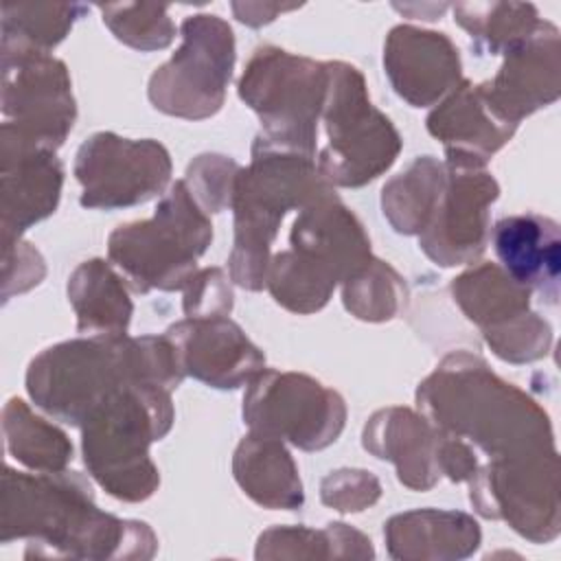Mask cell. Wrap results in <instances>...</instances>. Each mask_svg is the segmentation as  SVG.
Wrapping results in <instances>:
<instances>
[{"mask_svg":"<svg viewBox=\"0 0 561 561\" xmlns=\"http://www.w3.org/2000/svg\"><path fill=\"white\" fill-rule=\"evenodd\" d=\"M289 243L298 261L333 285L346 283L375 259L364 226L333 191L300 210Z\"/></svg>","mask_w":561,"mask_h":561,"instance_id":"cell-17","label":"cell"},{"mask_svg":"<svg viewBox=\"0 0 561 561\" xmlns=\"http://www.w3.org/2000/svg\"><path fill=\"white\" fill-rule=\"evenodd\" d=\"M75 175L81 184V206L127 208L164 191L171 178V158L151 138L129 140L99 131L79 147Z\"/></svg>","mask_w":561,"mask_h":561,"instance_id":"cell-13","label":"cell"},{"mask_svg":"<svg viewBox=\"0 0 561 561\" xmlns=\"http://www.w3.org/2000/svg\"><path fill=\"white\" fill-rule=\"evenodd\" d=\"M182 289L186 318H217L232 309V289L219 267L197 270Z\"/></svg>","mask_w":561,"mask_h":561,"instance_id":"cell-35","label":"cell"},{"mask_svg":"<svg viewBox=\"0 0 561 561\" xmlns=\"http://www.w3.org/2000/svg\"><path fill=\"white\" fill-rule=\"evenodd\" d=\"M454 20L469 33L482 55H504L524 42L539 24L535 4L528 2H460Z\"/></svg>","mask_w":561,"mask_h":561,"instance_id":"cell-28","label":"cell"},{"mask_svg":"<svg viewBox=\"0 0 561 561\" xmlns=\"http://www.w3.org/2000/svg\"><path fill=\"white\" fill-rule=\"evenodd\" d=\"M296 9V4H267V2H232V11L237 15V20H241L248 26H261L274 20L276 13L283 11H291Z\"/></svg>","mask_w":561,"mask_h":561,"instance_id":"cell-36","label":"cell"},{"mask_svg":"<svg viewBox=\"0 0 561 561\" xmlns=\"http://www.w3.org/2000/svg\"><path fill=\"white\" fill-rule=\"evenodd\" d=\"M491 243L502 270L528 291L559 302L561 232L559 224L537 213L502 217L491 230Z\"/></svg>","mask_w":561,"mask_h":561,"instance_id":"cell-19","label":"cell"},{"mask_svg":"<svg viewBox=\"0 0 561 561\" xmlns=\"http://www.w3.org/2000/svg\"><path fill=\"white\" fill-rule=\"evenodd\" d=\"M383 68L394 92L412 107L436 103L460 79L458 48L445 33L399 24L388 33Z\"/></svg>","mask_w":561,"mask_h":561,"instance_id":"cell-18","label":"cell"},{"mask_svg":"<svg viewBox=\"0 0 561 561\" xmlns=\"http://www.w3.org/2000/svg\"><path fill=\"white\" fill-rule=\"evenodd\" d=\"M386 543L394 559H462L480 546V528L467 513L421 508L388 519Z\"/></svg>","mask_w":561,"mask_h":561,"instance_id":"cell-23","label":"cell"},{"mask_svg":"<svg viewBox=\"0 0 561 561\" xmlns=\"http://www.w3.org/2000/svg\"><path fill=\"white\" fill-rule=\"evenodd\" d=\"M210 241L208 213L193 199L184 180H178L151 219L118 226L110 234L107 254L136 291H173L197 272L195 263Z\"/></svg>","mask_w":561,"mask_h":561,"instance_id":"cell-6","label":"cell"},{"mask_svg":"<svg viewBox=\"0 0 561 561\" xmlns=\"http://www.w3.org/2000/svg\"><path fill=\"white\" fill-rule=\"evenodd\" d=\"M243 421L250 432L318 451L342 434L346 405L335 390L309 375L263 368L243 397Z\"/></svg>","mask_w":561,"mask_h":561,"instance_id":"cell-11","label":"cell"},{"mask_svg":"<svg viewBox=\"0 0 561 561\" xmlns=\"http://www.w3.org/2000/svg\"><path fill=\"white\" fill-rule=\"evenodd\" d=\"M164 335L173 342L184 375L213 388H239L265 368L263 353L228 316L186 318Z\"/></svg>","mask_w":561,"mask_h":561,"instance_id":"cell-16","label":"cell"},{"mask_svg":"<svg viewBox=\"0 0 561 561\" xmlns=\"http://www.w3.org/2000/svg\"><path fill=\"white\" fill-rule=\"evenodd\" d=\"M329 83L322 105L327 147L318 171L335 186H364L399 156L401 138L386 114L368 99L362 72L344 61L327 64Z\"/></svg>","mask_w":561,"mask_h":561,"instance_id":"cell-7","label":"cell"},{"mask_svg":"<svg viewBox=\"0 0 561 561\" xmlns=\"http://www.w3.org/2000/svg\"><path fill=\"white\" fill-rule=\"evenodd\" d=\"M480 85L493 110L513 125L554 103L561 94L559 28L539 20L524 42L504 53L497 75Z\"/></svg>","mask_w":561,"mask_h":561,"instance_id":"cell-15","label":"cell"},{"mask_svg":"<svg viewBox=\"0 0 561 561\" xmlns=\"http://www.w3.org/2000/svg\"><path fill=\"white\" fill-rule=\"evenodd\" d=\"M88 7L70 4H4L2 7V44L24 46L48 53L72 28Z\"/></svg>","mask_w":561,"mask_h":561,"instance_id":"cell-30","label":"cell"},{"mask_svg":"<svg viewBox=\"0 0 561 561\" xmlns=\"http://www.w3.org/2000/svg\"><path fill=\"white\" fill-rule=\"evenodd\" d=\"M234 480L265 508H298L305 500L294 458L280 438L250 432L232 458Z\"/></svg>","mask_w":561,"mask_h":561,"instance_id":"cell-24","label":"cell"},{"mask_svg":"<svg viewBox=\"0 0 561 561\" xmlns=\"http://www.w3.org/2000/svg\"><path fill=\"white\" fill-rule=\"evenodd\" d=\"M311 156L280 149L261 136L252 145V162L239 169L232 188L234 248L228 256L237 285L259 291L265 287L270 245L289 208H305L331 193Z\"/></svg>","mask_w":561,"mask_h":561,"instance_id":"cell-4","label":"cell"},{"mask_svg":"<svg viewBox=\"0 0 561 561\" xmlns=\"http://www.w3.org/2000/svg\"><path fill=\"white\" fill-rule=\"evenodd\" d=\"M4 434L9 451L31 469L44 473L64 471L72 460V445L68 436L35 416L20 399L9 401L4 408Z\"/></svg>","mask_w":561,"mask_h":561,"instance_id":"cell-29","label":"cell"},{"mask_svg":"<svg viewBox=\"0 0 561 561\" xmlns=\"http://www.w3.org/2000/svg\"><path fill=\"white\" fill-rule=\"evenodd\" d=\"M451 296L484 337L530 313V291L495 263H482L454 278Z\"/></svg>","mask_w":561,"mask_h":561,"instance_id":"cell-25","label":"cell"},{"mask_svg":"<svg viewBox=\"0 0 561 561\" xmlns=\"http://www.w3.org/2000/svg\"><path fill=\"white\" fill-rule=\"evenodd\" d=\"M68 298L79 333L123 335L131 318V300L123 278L101 259L81 263L68 280Z\"/></svg>","mask_w":561,"mask_h":561,"instance_id":"cell-26","label":"cell"},{"mask_svg":"<svg viewBox=\"0 0 561 561\" xmlns=\"http://www.w3.org/2000/svg\"><path fill=\"white\" fill-rule=\"evenodd\" d=\"M327 83V64L261 46L243 70L239 96L259 114L263 140L313 158Z\"/></svg>","mask_w":561,"mask_h":561,"instance_id":"cell-8","label":"cell"},{"mask_svg":"<svg viewBox=\"0 0 561 561\" xmlns=\"http://www.w3.org/2000/svg\"><path fill=\"white\" fill-rule=\"evenodd\" d=\"M2 110L7 118H15L2 125V136L24 147L55 151L77 116L66 66L48 53L13 44H2Z\"/></svg>","mask_w":561,"mask_h":561,"instance_id":"cell-12","label":"cell"},{"mask_svg":"<svg viewBox=\"0 0 561 561\" xmlns=\"http://www.w3.org/2000/svg\"><path fill=\"white\" fill-rule=\"evenodd\" d=\"M515 129L517 125L493 110L482 85L469 81H460L449 99L427 116V131L445 145L447 160L478 167H484Z\"/></svg>","mask_w":561,"mask_h":561,"instance_id":"cell-20","label":"cell"},{"mask_svg":"<svg viewBox=\"0 0 561 561\" xmlns=\"http://www.w3.org/2000/svg\"><path fill=\"white\" fill-rule=\"evenodd\" d=\"M99 9L116 39L136 50H160L173 42L175 24L171 22L164 4L123 2L101 4Z\"/></svg>","mask_w":561,"mask_h":561,"instance_id":"cell-32","label":"cell"},{"mask_svg":"<svg viewBox=\"0 0 561 561\" xmlns=\"http://www.w3.org/2000/svg\"><path fill=\"white\" fill-rule=\"evenodd\" d=\"M180 31L182 46L149 79V101L169 116L208 118L226 99L234 66V35L228 22L210 13L188 15Z\"/></svg>","mask_w":561,"mask_h":561,"instance_id":"cell-9","label":"cell"},{"mask_svg":"<svg viewBox=\"0 0 561 561\" xmlns=\"http://www.w3.org/2000/svg\"><path fill=\"white\" fill-rule=\"evenodd\" d=\"M2 528V541L13 535L31 537L61 557L147 559L156 550L147 524L99 511L88 480L66 469L28 476L7 467Z\"/></svg>","mask_w":561,"mask_h":561,"instance_id":"cell-3","label":"cell"},{"mask_svg":"<svg viewBox=\"0 0 561 561\" xmlns=\"http://www.w3.org/2000/svg\"><path fill=\"white\" fill-rule=\"evenodd\" d=\"M184 370L167 335H90L39 353L26 373L33 401L55 419L83 421L114 392L134 383L175 390Z\"/></svg>","mask_w":561,"mask_h":561,"instance_id":"cell-1","label":"cell"},{"mask_svg":"<svg viewBox=\"0 0 561 561\" xmlns=\"http://www.w3.org/2000/svg\"><path fill=\"white\" fill-rule=\"evenodd\" d=\"M171 423L169 390L134 383L114 392L81 425L83 462L90 476L118 500H147L160 484L149 445L160 440Z\"/></svg>","mask_w":561,"mask_h":561,"instance_id":"cell-5","label":"cell"},{"mask_svg":"<svg viewBox=\"0 0 561 561\" xmlns=\"http://www.w3.org/2000/svg\"><path fill=\"white\" fill-rule=\"evenodd\" d=\"M447 175L430 224L419 234L421 250L438 265L473 263L489 241V208L500 186L484 167L445 162Z\"/></svg>","mask_w":561,"mask_h":561,"instance_id":"cell-14","label":"cell"},{"mask_svg":"<svg viewBox=\"0 0 561 561\" xmlns=\"http://www.w3.org/2000/svg\"><path fill=\"white\" fill-rule=\"evenodd\" d=\"M440 440L443 432L408 408L375 412L362 434L364 447L379 460H390L399 482L414 491H427L443 476Z\"/></svg>","mask_w":561,"mask_h":561,"instance_id":"cell-21","label":"cell"},{"mask_svg":"<svg viewBox=\"0 0 561 561\" xmlns=\"http://www.w3.org/2000/svg\"><path fill=\"white\" fill-rule=\"evenodd\" d=\"M473 508L504 519L533 543H548L561 530L559 454L557 449L493 458L469 480Z\"/></svg>","mask_w":561,"mask_h":561,"instance_id":"cell-10","label":"cell"},{"mask_svg":"<svg viewBox=\"0 0 561 561\" xmlns=\"http://www.w3.org/2000/svg\"><path fill=\"white\" fill-rule=\"evenodd\" d=\"M239 164L226 156L206 153L188 164L184 184L204 213H219L232 202Z\"/></svg>","mask_w":561,"mask_h":561,"instance_id":"cell-33","label":"cell"},{"mask_svg":"<svg viewBox=\"0 0 561 561\" xmlns=\"http://www.w3.org/2000/svg\"><path fill=\"white\" fill-rule=\"evenodd\" d=\"M342 300L344 307L359 320H390L408 302L405 278H401L388 263L373 259L362 272L344 283Z\"/></svg>","mask_w":561,"mask_h":561,"instance_id":"cell-31","label":"cell"},{"mask_svg":"<svg viewBox=\"0 0 561 561\" xmlns=\"http://www.w3.org/2000/svg\"><path fill=\"white\" fill-rule=\"evenodd\" d=\"M381 495L379 480L364 469L331 471L320 486V497L327 506L340 513H357L373 506Z\"/></svg>","mask_w":561,"mask_h":561,"instance_id":"cell-34","label":"cell"},{"mask_svg":"<svg viewBox=\"0 0 561 561\" xmlns=\"http://www.w3.org/2000/svg\"><path fill=\"white\" fill-rule=\"evenodd\" d=\"M447 169L432 156L416 158L381 191L383 217L401 234H421L445 186Z\"/></svg>","mask_w":561,"mask_h":561,"instance_id":"cell-27","label":"cell"},{"mask_svg":"<svg viewBox=\"0 0 561 561\" xmlns=\"http://www.w3.org/2000/svg\"><path fill=\"white\" fill-rule=\"evenodd\" d=\"M416 403L432 425L491 460L557 449L548 412L469 353L447 355L419 386Z\"/></svg>","mask_w":561,"mask_h":561,"instance_id":"cell-2","label":"cell"},{"mask_svg":"<svg viewBox=\"0 0 561 561\" xmlns=\"http://www.w3.org/2000/svg\"><path fill=\"white\" fill-rule=\"evenodd\" d=\"M64 167L55 151L24 147L2 136V226L4 241L48 217L59 202Z\"/></svg>","mask_w":561,"mask_h":561,"instance_id":"cell-22","label":"cell"}]
</instances>
